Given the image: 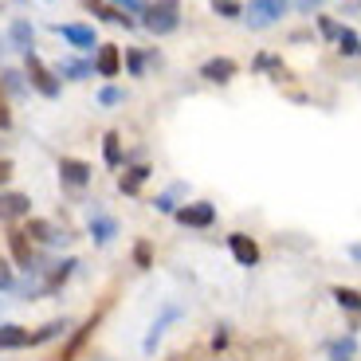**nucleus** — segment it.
<instances>
[{"label":"nucleus","instance_id":"a878e982","mask_svg":"<svg viewBox=\"0 0 361 361\" xmlns=\"http://www.w3.org/2000/svg\"><path fill=\"white\" fill-rule=\"evenodd\" d=\"M212 8H216V16H224V20L244 16V4H240V0H212Z\"/></svg>","mask_w":361,"mask_h":361},{"label":"nucleus","instance_id":"20e7f679","mask_svg":"<svg viewBox=\"0 0 361 361\" xmlns=\"http://www.w3.org/2000/svg\"><path fill=\"white\" fill-rule=\"evenodd\" d=\"M173 216H177V224H185V228H212L216 224V208L208 204V200H192V204L177 208Z\"/></svg>","mask_w":361,"mask_h":361},{"label":"nucleus","instance_id":"39448f33","mask_svg":"<svg viewBox=\"0 0 361 361\" xmlns=\"http://www.w3.org/2000/svg\"><path fill=\"white\" fill-rule=\"evenodd\" d=\"M228 252L235 255L240 267H255V263H259V244H255L247 232H232V235H228Z\"/></svg>","mask_w":361,"mask_h":361},{"label":"nucleus","instance_id":"4468645a","mask_svg":"<svg viewBox=\"0 0 361 361\" xmlns=\"http://www.w3.org/2000/svg\"><path fill=\"white\" fill-rule=\"evenodd\" d=\"M8 39H12V47H16V51L32 55V47H36V27L27 24V20H12V27H8Z\"/></svg>","mask_w":361,"mask_h":361},{"label":"nucleus","instance_id":"c9c22d12","mask_svg":"<svg viewBox=\"0 0 361 361\" xmlns=\"http://www.w3.org/2000/svg\"><path fill=\"white\" fill-rule=\"evenodd\" d=\"M318 4H322V0H298V8H302V12H310V8H318Z\"/></svg>","mask_w":361,"mask_h":361},{"label":"nucleus","instance_id":"9b49d317","mask_svg":"<svg viewBox=\"0 0 361 361\" xmlns=\"http://www.w3.org/2000/svg\"><path fill=\"white\" fill-rule=\"evenodd\" d=\"M200 79H208V82H232L235 79V59H228V55H216V59H208L204 67H200Z\"/></svg>","mask_w":361,"mask_h":361},{"label":"nucleus","instance_id":"9d476101","mask_svg":"<svg viewBox=\"0 0 361 361\" xmlns=\"http://www.w3.org/2000/svg\"><path fill=\"white\" fill-rule=\"evenodd\" d=\"M55 32H59L71 47H79V51H94V47H99L94 44V27H87V24H59Z\"/></svg>","mask_w":361,"mask_h":361},{"label":"nucleus","instance_id":"ddd939ff","mask_svg":"<svg viewBox=\"0 0 361 361\" xmlns=\"http://www.w3.org/2000/svg\"><path fill=\"white\" fill-rule=\"evenodd\" d=\"M27 345H36L32 342V330H24V326H16V322L0 326V350H27Z\"/></svg>","mask_w":361,"mask_h":361},{"label":"nucleus","instance_id":"58836bf2","mask_svg":"<svg viewBox=\"0 0 361 361\" xmlns=\"http://www.w3.org/2000/svg\"><path fill=\"white\" fill-rule=\"evenodd\" d=\"M0 51H4V39H0Z\"/></svg>","mask_w":361,"mask_h":361},{"label":"nucleus","instance_id":"1a4fd4ad","mask_svg":"<svg viewBox=\"0 0 361 361\" xmlns=\"http://www.w3.org/2000/svg\"><path fill=\"white\" fill-rule=\"evenodd\" d=\"M8 252H12V259H16V267H24V271H32L36 267V252H32V240H27L20 228H12L8 232Z\"/></svg>","mask_w":361,"mask_h":361},{"label":"nucleus","instance_id":"f704fd0d","mask_svg":"<svg viewBox=\"0 0 361 361\" xmlns=\"http://www.w3.org/2000/svg\"><path fill=\"white\" fill-rule=\"evenodd\" d=\"M154 204H157V208H161V212H173V197H157V200H154Z\"/></svg>","mask_w":361,"mask_h":361},{"label":"nucleus","instance_id":"393cba45","mask_svg":"<svg viewBox=\"0 0 361 361\" xmlns=\"http://www.w3.org/2000/svg\"><path fill=\"white\" fill-rule=\"evenodd\" d=\"M118 142H122V137H118L114 130L102 137V154H106V165H122V145H118Z\"/></svg>","mask_w":361,"mask_h":361},{"label":"nucleus","instance_id":"bb28decb","mask_svg":"<svg viewBox=\"0 0 361 361\" xmlns=\"http://www.w3.org/2000/svg\"><path fill=\"white\" fill-rule=\"evenodd\" d=\"M134 263H137L142 271L154 267V247H149V240H137V244H134Z\"/></svg>","mask_w":361,"mask_h":361},{"label":"nucleus","instance_id":"473e14b6","mask_svg":"<svg viewBox=\"0 0 361 361\" xmlns=\"http://www.w3.org/2000/svg\"><path fill=\"white\" fill-rule=\"evenodd\" d=\"M8 180H12V161H8V157H4V161H0V189H4Z\"/></svg>","mask_w":361,"mask_h":361},{"label":"nucleus","instance_id":"f3484780","mask_svg":"<svg viewBox=\"0 0 361 361\" xmlns=\"http://www.w3.org/2000/svg\"><path fill=\"white\" fill-rule=\"evenodd\" d=\"M149 173H154L149 165H134V169H126L122 177H118V189L126 192V197H134V192L145 185V177H149Z\"/></svg>","mask_w":361,"mask_h":361},{"label":"nucleus","instance_id":"5701e85b","mask_svg":"<svg viewBox=\"0 0 361 361\" xmlns=\"http://www.w3.org/2000/svg\"><path fill=\"white\" fill-rule=\"evenodd\" d=\"M330 295H334V302H338L342 310H357V314H361V290H353V287H334Z\"/></svg>","mask_w":361,"mask_h":361},{"label":"nucleus","instance_id":"423d86ee","mask_svg":"<svg viewBox=\"0 0 361 361\" xmlns=\"http://www.w3.org/2000/svg\"><path fill=\"white\" fill-rule=\"evenodd\" d=\"M87 228H90V240H94L99 247H106L110 240L118 235V220L110 216L106 208H94V212H90V224H87Z\"/></svg>","mask_w":361,"mask_h":361},{"label":"nucleus","instance_id":"c756f323","mask_svg":"<svg viewBox=\"0 0 361 361\" xmlns=\"http://www.w3.org/2000/svg\"><path fill=\"white\" fill-rule=\"evenodd\" d=\"M99 99L106 102V106H114V102H126V90H118V87H106V90H102V94H99Z\"/></svg>","mask_w":361,"mask_h":361},{"label":"nucleus","instance_id":"a211bd4d","mask_svg":"<svg viewBox=\"0 0 361 361\" xmlns=\"http://www.w3.org/2000/svg\"><path fill=\"white\" fill-rule=\"evenodd\" d=\"M82 8H87L90 16H99V20H110V24H134L130 16H122L118 8H110L106 0H82Z\"/></svg>","mask_w":361,"mask_h":361},{"label":"nucleus","instance_id":"dca6fc26","mask_svg":"<svg viewBox=\"0 0 361 361\" xmlns=\"http://www.w3.org/2000/svg\"><path fill=\"white\" fill-rule=\"evenodd\" d=\"M94 326H99V314H90L87 322H82L79 330H75V334H71V342H67V350H63V357H59V361H75V357H79V350L87 345V338L94 334Z\"/></svg>","mask_w":361,"mask_h":361},{"label":"nucleus","instance_id":"cd10ccee","mask_svg":"<svg viewBox=\"0 0 361 361\" xmlns=\"http://www.w3.org/2000/svg\"><path fill=\"white\" fill-rule=\"evenodd\" d=\"M0 90L20 94V90H24V75H20V71H4V75H0Z\"/></svg>","mask_w":361,"mask_h":361},{"label":"nucleus","instance_id":"7c9ffc66","mask_svg":"<svg viewBox=\"0 0 361 361\" xmlns=\"http://www.w3.org/2000/svg\"><path fill=\"white\" fill-rule=\"evenodd\" d=\"M12 287V267L8 263H0V290H8Z\"/></svg>","mask_w":361,"mask_h":361},{"label":"nucleus","instance_id":"6e6552de","mask_svg":"<svg viewBox=\"0 0 361 361\" xmlns=\"http://www.w3.org/2000/svg\"><path fill=\"white\" fill-rule=\"evenodd\" d=\"M94 71H99L102 79H114V75L122 71V51H118L114 44H99L94 47Z\"/></svg>","mask_w":361,"mask_h":361},{"label":"nucleus","instance_id":"f03ea898","mask_svg":"<svg viewBox=\"0 0 361 361\" xmlns=\"http://www.w3.org/2000/svg\"><path fill=\"white\" fill-rule=\"evenodd\" d=\"M287 8H290V0H252L244 8V20H247V27H271V24H279V16H287Z\"/></svg>","mask_w":361,"mask_h":361},{"label":"nucleus","instance_id":"ea45409f","mask_svg":"<svg viewBox=\"0 0 361 361\" xmlns=\"http://www.w3.org/2000/svg\"><path fill=\"white\" fill-rule=\"evenodd\" d=\"M142 4H149V0H142Z\"/></svg>","mask_w":361,"mask_h":361},{"label":"nucleus","instance_id":"72a5a7b5","mask_svg":"<svg viewBox=\"0 0 361 361\" xmlns=\"http://www.w3.org/2000/svg\"><path fill=\"white\" fill-rule=\"evenodd\" d=\"M142 67H145V59H142L137 51H130V71H134V75H142Z\"/></svg>","mask_w":361,"mask_h":361},{"label":"nucleus","instance_id":"b1692460","mask_svg":"<svg viewBox=\"0 0 361 361\" xmlns=\"http://www.w3.org/2000/svg\"><path fill=\"white\" fill-rule=\"evenodd\" d=\"M59 334H67V318H55V322H47V326H39V330H32V342H51V338H59Z\"/></svg>","mask_w":361,"mask_h":361},{"label":"nucleus","instance_id":"4c0bfd02","mask_svg":"<svg viewBox=\"0 0 361 361\" xmlns=\"http://www.w3.org/2000/svg\"><path fill=\"white\" fill-rule=\"evenodd\" d=\"M330 361H353V357H345V353H334V350H330Z\"/></svg>","mask_w":361,"mask_h":361},{"label":"nucleus","instance_id":"e433bc0d","mask_svg":"<svg viewBox=\"0 0 361 361\" xmlns=\"http://www.w3.org/2000/svg\"><path fill=\"white\" fill-rule=\"evenodd\" d=\"M350 259H357V263H361V244H350Z\"/></svg>","mask_w":361,"mask_h":361},{"label":"nucleus","instance_id":"0eeeda50","mask_svg":"<svg viewBox=\"0 0 361 361\" xmlns=\"http://www.w3.org/2000/svg\"><path fill=\"white\" fill-rule=\"evenodd\" d=\"M90 165L79 161V157H59V180L63 185H71V189H82V185H90Z\"/></svg>","mask_w":361,"mask_h":361},{"label":"nucleus","instance_id":"6ab92c4d","mask_svg":"<svg viewBox=\"0 0 361 361\" xmlns=\"http://www.w3.org/2000/svg\"><path fill=\"white\" fill-rule=\"evenodd\" d=\"M75 267H79V263H75V259H63V263H55V271H51V275H47L44 290H59V287H63V283H67V279H71V275H75Z\"/></svg>","mask_w":361,"mask_h":361},{"label":"nucleus","instance_id":"412c9836","mask_svg":"<svg viewBox=\"0 0 361 361\" xmlns=\"http://www.w3.org/2000/svg\"><path fill=\"white\" fill-rule=\"evenodd\" d=\"M90 71H94V67L90 63H79V59H67V63H59V79H71V82H82V79H90Z\"/></svg>","mask_w":361,"mask_h":361},{"label":"nucleus","instance_id":"f257e3e1","mask_svg":"<svg viewBox=\"0 0 361 361\" xmlns=\"http://www.w3.org/2000/svg\"><path fill=\"white\" fill-rule=\"evenodd\" d=\"M142 27L154 36H169L180 27V0H149L142 8Z\"/></svg>","mask_w":361,"mask_h":361},{"label":"nucleus","instance_id":"2f4dec72","mask_svg":"<svg viewBox=\"0 0 361 361\" xmlns=\"http://www.w3.org/2000/svg\"><path fill=\"white\" fill-rule=\"evenodd\" d=\"M114 4H118V12H122V8H126V12H142L145 8L142 0H114Z\"/></svg>","mask_w":361,"mask_h":361},{"label":"nucleus","instance_id":"c85d7f7f","mask_svg":"<svg viewBox=\"0 0 361 361\" xmlns=\"http://www.w3.org/2000/svg\"><path fill=\"white\" fill-rule=\"evenodd\" d=\"M0 130H12V106H8V94L0 90Z\"/></svg>","mask_w":361,"mask_h":361},{"label":"nucleus","instance_id":"2eb2a0df","mask_svg":"<svg viewBox=\"0 0 361 361\" xmlns=\"http://www.w3.org/2000/svg\"><path fill=\"white\" fill-rule=\"evenodd\" d=\"M24 235L32 240V244H59V240H67V235L55 232L47 220H27V224H24Z\"/></svg>","mask_w":361,"mask_h":361},{"label":"nucleus","instance_id":"4be33fe9","mask_svg":"<svg viewBox=\"0 0 361 361\" xmlns=\"http://www.w3.org/2000/svg\"><path fill=\"white\" fill-rule=\"evenodd\" d=\"M173 318H180V310H177V307H165V314L157 318L154 326H149V338H145V350H154V345H157V338L165 334V326H169Z\"/></svg>","mask_w":361,"mask_h":361},{"label":"nucleus","instance_id":"aec40b11","mask_svg":"<svg viewBox=\"0 0 361 361\" xmlns=\"http://www.w3.org/2000/svg\"><path fill=\"white\" fill-rule=\"evenodd\" d=\"M338 51H342L345 59H357L361 55V36L353 27H342V32H338Z\"/></svg>","mask_w":361,"mask_h":361},{"label":"nucleus","instance_id":"7ed1b4c3","mask_svg":"<svg viewBox=\"0 0 361 361\" xmlns=\"http://www.w3.org/2000/svg\"><path fill=\"white\" fill-rule=\"evenodd\" d=\"M24 79H32V87H36L39 94H44V99H59V75H55L36 51L27 55V71H24Z\"/></svg>","mask_w":361,"mask_h":361},{"label":"nucleus","instance_id":"f8f14e48","mask_svg":"<svg viewBox=\"0 0 361 361\" xmlns=\"http://www.w3.org/2000/svg\"><path fill=\"white\" fill-rule=\"evenodd\" d=\"M32 212V200L24 192H0V220H24Z\"/></svg>","mask_w":361,"mask_h":361}]
</instances>
